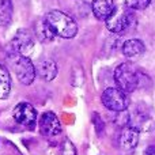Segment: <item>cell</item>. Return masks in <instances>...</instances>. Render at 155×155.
Instances as JSON below:
<instances>
[{
  "label": "cell",
  "mask_w": 155,
  "mask_h": 155,
  "mask_svg": "<svg viewBox=\"0 0 155 155\" xmlns=\"http://www.w3.org/2000/svg\"><path fill=\"white\" fill-rule=\"evenodd\" d=\"M11 93V76L4 65L0 64V99L8 98Z\"/></svg>",
  "instance_id": "15"
},
{
  "label": "cell",
  "mask_w": 155,
  "mask_h": 155,
  "mask_svg": "<svg viewBox=\"0 0 155 155\" xmlns=\"http://www.w3.org/2000/svg\"><path fill=\"white\" fill-rule=\"evenodd\" d=\"M12 117L21 125L26 127V128H33L37 121V110L29 102H21L14 107Z\"/></svg>",
  "instance_id": "8"
},
{
  "label": "cell",
  "mask_w": 155,
  "mask_h": 155,
  "mask_svg": "<svg viewBox=\"0 0 155 155\" xmlns=\"http://www.w3.org/2000/svg\"><path fill=\"white\" fill-rule=\"evenodd\" d=\"M40 129L41 134L48 137L57 136L61 132V124L53 112H45L40 118Z\"/></svg>",
  "instance_id": "9"
},
{
  "label": "cell",
  "mask_w": 155,
  "mask_h": 155,
  "mask_svg": "<svg viewBox=\"0 0 155 155\" xmlns=\"http://www.w3.org/2000/svg\"><path fill=\"white\" fill-rule=\"evenodd\" d=\"M34 31H35V37H37L41 42H52L53 38H54L53 31H52L51 27L48 26V23L45 22V19L35 23Z\"/></svg>",
  "instance_id": "14"
},
{
  "label": "cell",
  "mask_w": 155,
  "mask_h": 155,
  "mask_svg": "<svg viewBox=\"0 0 155 155\" xmlns=\"http://www.w3.org/2000/svg\"><path fill=\"white\" fill-rule=\"evenodd\" d=\"M146 52V45L142 40H137V38H134V40H128L124 42L123 45V54L125 57H137L142 53Z\"/></svg>",
  "instance_id": "12"
},
{
  "label": "cell",
  "mask_w": 155,
  "mask_h": 155,
  "mask_svg": "<svg viewBox=\"0 0 155 155\" xmlns=\"http://www.w3.org/2000/svg\"><path fill=\"white\" fill-rule=\"evenodd\" d=\"M128 125L139 132H150L155 128V118L147 105H136L128 113Z\"/></svg>",
  "instance_id": "4"
},
{
  "label": "cell",
  "mask_w": 155,
  "mask_h": 155,
  "mask_svg": "<svg viewBox=\"0 0 155 155\" xmlns=\"http://www.w3.org/2000/svg\"><path fill=\"white\" fill-rule=\"evenodd\" d=\"M34 38L26 29L18 30L11 41V48L18 56L29 57L30 53L34 51Z\"/></svg>",
  "instance_id": "6"
},
{
  "label": "cell",
  "mask_w": 155,
  "mask_h": 155,
  "mask_svg": "<svg viewBox=\"0 0 155 155\" xmlns=\"http://www.w3.org/2000/svg\"><path fill=\"white\" fill-rule=\"evenodd\" d=\"M12 19V2L0 0V26H7Z\"/></svg>",
  "instance_id": "16"
},
{
  "label": "cell",
  "mask_w": 155,
  "mask_h": 155,
  "mask_svg": "<svg viewBox=\"0 0 155 155\" xmlns=\"http://www.w3.org/2000/svg\"><path fill=\"white\" fill-rule=\"evenodd\" d=\"M105 22L109 31L116 34H127L136 27V15L129 4H121L114 7L112 15Z\"/></svg>",
  "instance_id": "1"
},
{
  "label": "cell",
  "mask_w": 155,
  "mask_h": 155,
  "mask_svg": "<svg viewBox=\"0 0 155 155\" xmlns=\"http://www.w3.org/2000/svg\"><path fill=\"white\" fill-rule=\"evenodd\" d=\"M35 71H37V75L40 78H42L46 82H51L57 75V65L52 60H44L35 67Z\"/></svg>",
  "instance_id": "13"
},
{
  "label": "cell",
  "mask_w": 155,
  "mask_h": 155,
  "mask_svg": "<svg viewBox=\"0 0 155 155\" xmlns=\"http://www.w3.org/2000/svg\"><path fill=\"white\" fill-rule=\"evenodd\" d=\"M63 155H76L75 148L72 147V144L70 142H65V146L63 148Z\"/></svg>",
  "instance_id": "18"
},
{
  "label": "cell",
  "mask_w": 155,
  "mask_h": 155,
  "mask_svg": "<svg viewBox=\"0 0 155 155\" xmlns=\"http://www.w3.org/2000/svg\"><path fill=\"white\" fill-rule=\"evenodd\" d=\"M45 22L54 35L61 38H74L78 34V25L68 14L59 10L49 11L45 16Z\"/></svg>",
  "instance_id": "2"
},
{
  "label": "cell",
  "mask_w": 155,
  "mask_h": 155,
  "mask_svg": "<svg viewBox=\"0 0 155 155\" xmlns=\"http://www.w3.org/2000/svg\"><path fill=\"white\" fill-rule=\"evenodd\" d=\"M144 155H155V146H150V147L146 148Z\"/></svg>",
  "instance_id": "19"
},
{
  "label": "cell",
  "mask_w": 155,
  "mask_h": 155,
  "mask_svg": "<svg viewBox=\"0 0 155 155\" xmlns=\"http://www.w3.org/2000/svg\"><path fill=\"white\" fill-rule=\"evenodd\" d=\"M151 0H129V7L134 10H146L150 5Z\"/></svg>",
  "instance_id": "17"
},
{
  "label": "cell",
  "mask_w": 155,
  "mask_h": 155,
  "mask_svg": "<svg viewBox=\"0 0 155 155\" xmlns=\"http://www.w3.org/2000/svg\"><path fill=\"white\" fill-rule=\"evenodd\" d=\"M14 71H15L19 82L25 86L31 84L34 82L35 76H37L35 67L29 57H23V56L16 57V60L14 61Z\"/></svg>",
  "instance_id": "7"
},
{
  "label": "cell",
  "mask_w": 155,
  "mask_h": 155,
  "mask_svg": "<svg viewBox=\"0 0 155 155\" xmlns=\"http://www.w3.org/2000/svg\"><path fill=\"white\" fill-rule=\"evenodd\" d=\"M140 75L142 74L135 67V64L127 61L114 70V82L124 93H134L140 84Z\"/></svg>",
  "instance_id": "3"
},
{
  "label": "cell",
  "mask_w": 155,
  "mask_h": 155,
  "mask_svg": "<svg viewBox=\"0 0 155 155\" xmlns=\"http://www.w3.org/2000/svg\"><path fill=\"white\" fill-rule=\"evenodd\" d=\"M118 142H120L121 148L124 150H134L139 143V131L129 125L123 127L118 136Z\"/></svg>",
  "instance_id": "10"
},
{
  "label": "cell",
  "mask_w": 155,
  "mask_h": 155,
  "mask_svg": "<svg viewBox=\"0 0 155 155\" xmlns=\"http://www.w3.org/2000/svg\"><path fill=\"white\" fill-rule=\"evenodd\" d=\"M102 104L106 109L112 112H125L129 106V98L127 93L120 90L118 87H109L102 93Z\"/></svg>",
  "instance_id": "5"
},
{
  "label": "cell",
  "mask_w": 155,
  "mask_h": 155,
  "mask_svg": "<svg viewBox=\"0 0 155 155\" xmlns=\"http://www.w3.org/2000/svg\"><path fill=\"white\" fill-rule=\"evenodd\" d=\"M114 3L113 0H93V14L98 21H106L110 15H112L113 10H114Z\"/></svg>",
  "instance_id": "11"
}]
</instances>
